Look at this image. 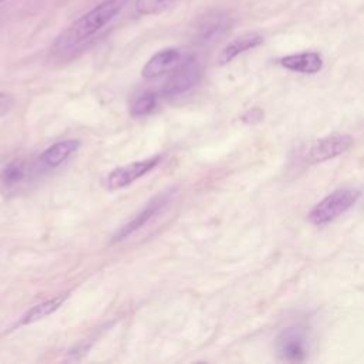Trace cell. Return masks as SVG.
<instances>
[{
    "mask_svg": "<svg viewBox=\"0 0 364 364\" xmlns=\"http://www.w3.org/2000/svg\"><path fill=\"white\" fill-rule=\"evenodd\" d=\"M127 0H104L92 7L90 11L78 17L57 40L55 46L60 50H65L74 47L97 31H100L104 26H107L125 6Z\"/></svg>",
    "mask_w": 364,
    "mask_h": 364,
    "instance_id": "obj_1",
    "label": "cell"
},
{
    "mask_svg": "<svg viewBox=\"0 0 364 364\" xmlns=\"http://www.w3.org/2000/svg\"><path fill=\"white\" fill-rule=\"evenodd\" d=\"M358 198L360 191L354 188L337 189L311 209L309 213V220L316 226H324L351 209Z\"/></svg>",
    "mask_w": 364,
    "mask_h": 364,
    "instance_id": "obj_2",
    "label": "cell"
},
{
    "mask_svg": "<svg viewBox=\"0 0 364 364\" xmlns=\"http://www.w3.org/2000/svg\"><path fill=\"white\" fill-rule=\"evenodd\" d=\"M276 350L282 360L301 361L309 351V334L303 326L284 328L276 340Z\"/></svg>",
    "mask_w": 364,
    "mask_h": 364,
    "instance_id": "obj_3",
    "label": "cell"
},
{
    "mask_svg": "<svg viewBox=\"0 0 364 364\" xmlns=\"http://www.w3.org/2000/svg\"><path fill=\"white\" fill-rule=\"evenodd\" d=\"M200 78V67L195 58L182 60L162 87L164 95L175 97L192 90Z\"/></svg>",
    "mask_w": 364,
    "mask_h": 364,
    "instance_id": "obj_4",
    "label": "cell"
},
{
    "mask_svg": "<svg viewBox=\"0 0 364 364\" xmlns=\"http://www.w3.org/2000/svg\"><path fill=\"white\" fill-rule=\"evenodd\" d=\"M161 161V156H152L144 161H136L119 168L112 169L107 178L104 179V185L108 191H117L121 188H125L128 185H131L132 182H135L136 179H139L141 176H144L145 173H148L149 171H152Z\"/></svg>",
    "mask_w": 364,
    "mask_h": 364,
    "instance_id": "obj_5",
    "label": "cell"
},
{
    "mask_svg": "<svg viewBox=\"0 0 364 364\" xmlns=\"http://www.w3.org/2000/svg\"><path fill=\"white\" fill-rule=\"evenodd\" d=\"M353 145V139L344 134H333L316 141L307 149L304 159L309 164H317L331 159L346 152Z\"/></svg>",
    "mask_w": 364,
    "mask_h": 364,
    "instance_id": "obj_6",
    "label": "cell"
},
{
    "mask_svg": "<svg viewBox=\"0 0 364 364\" xmlns=\"http://www.w3.org/2000/svg\"><path fill=\"white\" fill-rule=\"evenodd\" d=\"M169 198H171L169 192H164V193L158 195L155 199H152L142 210H139L131 220H128L125 225H122L117 230V233L112 236V242H121L125 237H128L131 233L144 228L169 202Z\"/></svg>",
    "mask_w": 364,
    "mask_h": 364,
    "instance_id": "obj_7",
    "label": "cell"
},
{
    "mask_svg": "<svg viewBox=\"0 0 364 364\" xmlns=\"http://www.w3.org/2000/svg\"><path fill=\"white\" fill-rule=\"evenodd\" d=\"M181 61H182V55L178 48H173V47L164 48L156 54H154L145 63V65L141 70V75L146 80L161 77L165 73L173 70Z\"/></svg>",
    "mask_w": 364,
    "mask_h": 364,
    "instance_id": "obj_8",
    "label": "cell"
},
{
    "mask_svg": "<svg viewBox=\"0 0 364 364\" xmlns=\"http://www.w3.org/2000/svg\"><path fill=\"white\" fill-rule=\"evenodd\" d=\"M279 64L294 73L314 74L323 68V57L317 51H303L282 57Z\"/></svg>",
    "mask_w": 364,
    "mask_h": 364,
    "instance_id": "obj_9",
    "label": "cell"
},
{
    "mask_svg": "<svg viewBox=\"0 0 364 364\" xmlns=\"http://www.w3.org/2000/svg\"><path fill=\"white\" fill-rule=\"evenodd\" d=\"M263 41V37L259 33H245L236 38H233L219 54V64H228L242 53L252 50L257 46H260Z\"/></svg>",
    "mask_w": 364,
    "mask_h": 364,
    "instance_id": "obj_10",
    "label": "cell"
},
{
    "mask_svg": "<svg viewBox=\"0 0 364 364\" xmlns=\"http://www.w3.org/2000/svg\"><path fill=\"white\" fill-rule=\"evenodd\" d=\"M80 146L78 139H65L48 146L40 156V162L48 168L60 166Z\"/></svg>",
    "mask_w": 364,
    "mask_h": 364,
    "instance_id": "obj_11",
    "label": "cell"
},
{
    "mask_svg": "<svg viewBox=\"0 0 364 364\" xmlns=\"http://www.w3.org/2000/svg\"><path fill=\"white\" fill-rule=\"evenodd\" d=\"M230 26L229 17L223 13L213 11L202 18L199 27H198V37L203 41H208L210 38L218 37L219 34L225 33Z\"/></svg>",
    "mask_w": 364,
    "mask_h": 364,
    "instance_id": "obj_12",
    "label": "cell"
},
{
    "mask_svg": "<svg viewBox=\"0 0 364 364\" xmlns=\"http://www.w3.org/2000/svg\"><path fill=\"white\" fill-rule=\"evenodd\" d=\"M67 297H68L67 293L65 294H58V296H55L53 299H48L46 301H41V303L33 306L30 310H27L23 314V317L20 320V326L31 324V323L38 321V320L50 316L51 313L57 311L61 307V304L67 300Z\"/></svg>",
    "mask_w": 364,
    "mask_h": 364,
    "instance_id": "obj_13",
    "label": "cell"
},
{
    "mask_svg": "<svg viewBox=\"0 0 364 364\" xmlns=\"http://www.w3.org/2000/svg\"><path fill=\"white\" fill-rule=\"evenodd\" d=\"M158 98L154 92H144L139 97H136L131 105V114L134 117H142L151 114L156 107Z\"/></svg>",
    "mask_w": 364,
    "mask_h": 364,
    "instance_id": "obj_14",
    "label": "cell"
},
{
    "mask_svg": "<svg viewBox=\"0 0 364 364\" xmlns=\"http://www.w3.org/2000/svg\"><path fill=\"white\" fill-rule=\"evenodd\" d=\"M175 1L176 0H135V10L141 16L156 14L168 9Z\"/></svg>",
    "mask_w": 364,
    "mask_h": 364,
    "instance_id": "obj_15",
    "label": "cell"
},
{
    "mask_svg": "<svg viewBox=\"0 0 364 364\" xmlns=\"http://www.w3.org/2000/svg\"><path fill=\"white\" fill-rule=\"evenodd\" d=\"M26 178V169L21 164L9 165L0 176V183L4 186H13Z\"/></svg>",
    "mask_w": 364,
    "mask_h": 364,
    "instance_id": "obj_16",
    "label": "cell"
},
{
    "mask_svg": "<svg viewBox=\"0 0 364 364\" xmlns=\"http://www.w3.org/2000/svg\"><path fill=\"white\" fill-rule=\"evenodd\" d=\"M14 105V98L9 92H0V117L6 115Z\"/></svg>",
    "mask_w": 364,
    "mask_h": 364,
    "instance_id": "obj_17",
    "label": "cell"
},
{
    "mask_svg": "<svg viewBox=\"0 0 364 364\" xmlns=\"http://www.w3.org/2000/svg\"><path fill=\"white\" fill-rule=\"evenodd\" d=\"M3 1H6V0H0V3H3Z\"/></svg>",
    "mask_w": 364,
    "mask_h": 364,
    "instance_id": "obj_18",
    "label": "cell"
}]
</instances>
